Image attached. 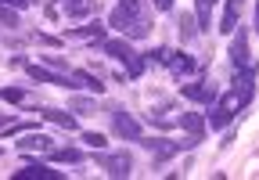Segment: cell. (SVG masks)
Instances as JSON below:
<instances>
[{
	"label": "cell",
	"mask_w": 259,
	"mask_h": 180,
	"mask_svg": "<svg viewBox=\"0 0 259 180\" xmlns=\"http://www.w3.org/2000/svg\"><path fill=\"white\" fill-rule=\"evenodd\" d=\"M238 76H234V83H231V90H223V94L209 105V115H205V126L209 130H227L234 123V119L252 105V98H255V65L248 62V65H241V69H234Z\"/></svg>",
	"instance_id": "1"
},
{
	"label": "cell",
	"mask_w": 259,
	"mask_h": 180,
	"mask_svg": "<svg viewBox=\"0 0 259 180\" xmlns=\"http://www.w3.org/2000/svg\"><path fill=\"white\" fill-rule=\"evenodd\" d=\"M108 25L119 29V33L130 36V40L151 36V15L144 8V0H119V4L112 8V15H108Z\"/></svg>",
	"instance_id": "2"
},
{
	"label": "cell",
	"mask_w": 259,
	"mask_h": 180,
	"mask_svg": "<svg viewBox=\"0 0 259 180\" xmlns=\"http://www.w3.org/2000/svg\"><path fill=\"white\" fill-rule=\"evenodd\" d=\"M97 47H101L108 58H115V62H122L130 69V79H141L144 69H148V58L134 51V43L130 40H97Z\"/></svg>",
	"instance_id": "3"
},
{
	"label": "cell",
	"mask_w": 259,
	"mask_h": 180,
	"mask_svg": "<svg viewBox=\"0 0 259 180\" xmlns=\"http://www.w3.org/2000/svg\"><path fill=\"white\" fill-rule=\"evenodd\" d=\"M112 133L119 137V141H141L144 133H141V123H137V119L134 115H130L126 108H119V105H112Z\"/></svg>",
	"instance_id": "4"
},
{
	"label": "cell",
	"mask_w": 259,
	"mask_h": 180,
	"mask_svg": "<svg viewBox=\"0 0 259 180\" xmlns=\"http://www.w3.org/2000/svg\"><path fill=\"white\" fill-rule=\"evenodd\" d=\"M94 11H97V0H54V4L47 8V15H51V18L65 15L69 22H76V18H87V15H94Z\"/></svg>",
	"instance_id": "5"
},
{
	"label": "cell",
	"mask_w": 259,
	"mask_h": 180,
	"mask_svg": "<svg viewBox=\"0 0 259 180\" xmlns=\"http://www.w3.org/2000/svg\"><path fill=\"white\" fill-rule=\"evenodd\" d=\"M184 98L187 101H198V105H212L216 101V83L209 76L194 79V83H184Z\"/></svg>",
	"instance_id": "6"
},
{
	"label": "cell",
	"mask_w": 259,
	"mask_h": 180,
	"mask_svg": "<svg viewBox=\"0 0 259 180\" xmlns=\"http://www.w3.org/2000/svg\"><path fill=\"white\" fill-rule=\"evenodd\" d=\"M97 166H101L108 176H130L134 173V159L130 152H115V155H97Z\"/></svg>",
	"instance_id": "7"
},
{
	"label": "cell",
	"mask_w": 259,
	"mask_h": 180,
	"mask_svg": "<svg viewBox=\"0 0 259 180\" xmlns=\"http://www.w3.org/2000/svg\"><path fill=\"white\" fill-rule=\"evenodd\" d=\"M248 62H252L248 33H245V29H234V33H231V65H234V69H241V65H248Z\"/></svg>",
	"instance_id": "8"
},
{
	"label": "cell",
	"mask_w": 259,
	"mask_h": 180,
	"mask_svg": "<svg viewBox=\"0 0 259 180\" xmlns=\"http://www.w3.org/2000/svg\"><path fill=\"white\" fill-rule=\"evenodd\" d=\"M141 144L148 148L158 162H162V159H173L180 148H187V141H166V137H162V141H158V137H141Z\"/></svg>",
	"instance_id": "9"
},
{
	"label": "cell",
	"mask_w": 259,
	"mask_h": 180,
	"mask_svg": "<svg viewBox=\"0 0 259 180\" xmlns=\"http://www.w3.org/2000/svg\"><path fill=\"white\" fill-rule=\"evenodd\" d=\"M162 65H166L177 79H187L194 69H198V65H194V58H191V54H184V51H166V62H162Z\"/></svg>",
	"instance_id": "10"
},
{
	"label": "cell",
	"mask_w": 259,
	"mask_h": 180,
	"mask_svg": "<svg viewBox=\"0 0 259 180\" xmlns=\"http://www.w3.org/2000/svg\"><path fill=\"white\" fill-rule=\"evenodd\" d=\"M177 126H184V130H187V148L202 144V141H205V130H209V126H205V119H202L198 112H187V115H180V123H177Z\"/></svg>",
	"instance_id": "11"
},
{
	"label": "cell",
	"mask_w": 259,
	"mask_h": 180,
	"mask_svg": "<svg viewBox=\"0 0 259 180\" xmlns=\"http://www.w3.org/2000/svg\"><path fill=\"white\" fill-rule=\"evenodd\" d=\"M69 90H94V94H105L101 76H94L87 69H69Z\"/></svg>",
	"instance_id": "12"
},
{
	"label": "cell",
	"mask_w": 259,
	"mask_h": 180,
	"mask_svg": "<svg viewBox=\"0 0 259 180\" xmlns=\"http://www.w3.org/2000/svg\"><path fill=\"white\" fill-rule=\"evenodd\" d=\"M15 176H18V180H61L65 173H61V169H51V166H44V162H32V159H29L22 169H15Z\"/></svg>",
	"instance_id": "13"
},
{
	"label": "cell",
	"mask_w": 259,
	"mask_h": 180,
	"mask_svg": "<svg viewBox=\"0 0 259 180\" xmlns=\"http://www.w3.org/2000/svg\"><path fill=\"white\" fill-rule=\"evenodd\" d=\"M241 11H245V0H227V8H223V18H220V33L223 36H231L234 29L241 25Z\"/></svg>",
	"instance_id": "14"
},
{
	"label": "cell",
	"mask_w": 259,
	"mask_h": 180,
	"mask_svg": "<svg viewBox=\"0 0 259 180\" xmlns=\"http://www.w3.org/2000/svg\"><path fill=\"white\" fill-rule=\"evenodd\" d=\"M15 148H18V152H40V155H47L51 148H54V141H51L47 133L25 130V137H22V141H15Z\"/></svg>",
	"instance_id": "15"
},
{
	"label": "cell",
	"mask_w": 259,
	"mask_h": 180,
	"mask_svg": "<svg viewBox=\"0 0 259 180\" xmlns=\"http://www.w3.org/2000/svg\"><path fill=\"white\" fill-rule=\"evenodd\" d=\"M173 112H177L173 101H162V105H155V108L148 112V119H151L155 126H177V123H180V115H173Z\"/></svg>",
	"instance_id": "16"
},
{
	"label": "cell",
	"mask_w": 259,
	"mask_h": 180,
	"mask_svg": "<svg viewBox=\"0 0 259 180\" xmlns=\"http://www.w3.org/2000/svg\"><path fill=\"white\" fill-rule=\"evenodd\" d=\"M65 36H69V40H105V25H101V22H90V25H72Z\"/></svg>",
	"instance_id": "17"
},
{
	"label": "cell",
	"mask_w": 259,
	"mask_h": 180,
	"mask_svg": "<svg viewBox=\"0 0 259 180\" xmlns=\"http://www.w3.org/2000/svg\"><path fill=\"white\" fill-rule=\"evenodd\" d=\"M40 115L47 119V123L61 126V130H76V126H79V123H76V115H72V112H61V108H40Z\"/></svg>",
	"instance_id": "18"
},
{
	"label": "cell",
	"mask_w": 259,
	"mask_h": 180,
	"mask_svg": "<svg viewBox=\"0 0 259 180\" xmlns=\"http://www.w3.org/2000/svg\"><path fill=\"white\" fill-rule=\"evenodd\" d=\"M212 4L216 0H194V22H198V33L212 29Z\"/></svg>",
	"instance_id": "19"
},
{
	"label": "cell",
	"mask_w": 259,
	"mask_h": 180,
	"mask_svg": "<svg viewBox=\"0 0 259 180\" xmlns=\"http://www.w3.org/2000/svg\"><path fill=\"white\" fill-rule=\"evenodd\" d=\"M47 159L51 162H61V166H79L83 162V152H79V148H51Z\"/></svg>",
	"instance_id": "20"
},
{
	"label": "cell",
	"mask_w": 259,
	"mask_h": 180,
	"mask_svg": "<svg viewBox=\"0 0 259 180\" xmlns=\"http://www.w3.org/2000/svg\"><path fill=\"white\" fill-rule=\"evenodd\" d=\"M177 25H180V40H194V36H198V22H194V15H180L177 18Z\"/></svg>",
	"instance_id": "21"
},
{
	"label": "cell",
	"mask_w": 259,
	"mask_h": 180,
	"mask_svg": "<svg viewBox=\"0 0 259 180\" xmlns=\"http://www.w3.org/2000/svg\"><path fill=\"white\" fill-rule=\"evenodd\" d=\"M72 108H76L79 115H97V112H101V105L90 101V98H72Z\"/></svg>",
	"instance_id": "22"
},
{
	"label": "cell",
	"mask_w": 259,
	"mask_h": 180,
	"mask_svg": "<svg viewBox=\"0 0 259 180\" xmlns=\"http://www.w3.org/2000/svg\"><path fill=\"white\" fill-rule=\"evenodd\" d=\"M0 22H4V25H18V8L0 4Z\"/></svg>",
	"instance_id": "23"
},
{
	"label": "cell",
	"mask_w": 259,
	"mask_h": 180,
	"mask_svg": "<svg viewBox=\"0 0 259 180\" xmlns=\"http://www.w3.org/2000/svg\"><path fill=\"white\" fill-rule=\"evenodd\" d=\"M0 98L11 101V105H18V101H25V90H18V86H4V90H0Z\"/></svg>",
	"instance_id": "24"
},
{
	"label": "cell",
	"mask_w": 259,
	"mask_h": 180,
	"mask_svg": "<svg viewBox=\"0 0 259 180\" xmlns=\"http://www.w3.org/2000/svg\"><path fill=\"white\" fill-rule=\"evenodd\" d=\"M83 141H87L90 148H97V152H101V148L108 144V137H105V133H83Z\"/></svg>",
	"instance_id": "25"
},
{
	"label": "cell",
	"mask_w": 259,
	"mask_h": 180,
	"mask_svg": "<svg viewBox=\"0 0 259 180\" xmlns=\"http://www.w3.org/2000/svg\"><path fill=\"white\" fill-rule=\"evenodd\" d=\"M44 62H47L54 72H69V62H61V58H54V54H44Z\"/></svg>",
	"instance_id": "26"
},
{
	"label": "cell",
	"mask_w": 259,
	"mask_h": 180,
	"mask_svg": "<svg viewBox=\"0 0 259 180\" xmlns=\"http://www.w3.org/2000/svg\"><path fill=\"white\" fill-rule=\"evenodd\" d=\"M151 4H155L158 11H173V0H151Z\"/></svg>",
	"instance_id": "27"
},
{
	"label": "cell",
	"mask_w": 259,
	"mask_h": 180,
	"mask_svg": "<svg viewBox=\"0 0 259 180\" xmlns=\"http://www.w3.org/2000/svg\"><path fill=\"white\" fill-rule=\"evenodd\" d=\"M0 4H11V8H29V0H0Z\"/></svg>",
	"instance_id": "28"
},
{
	"label": "cell",
	"mask_w": 259,
	"mask_h": 180,
	"mask_svg": "<svg viewBox=\"0 0 259 180\" xmlns=\"http://www.w3.org/2000/svg\"><path fill=\"white\" fill-rule=\"evenodd\" d=\"M255 33H259V4H255Z\"/></svg>",
	"instance_id": "29"
},
{
	"label": "cell",
	"mask_w": 259,
	"mask_h": 180,
	"mask_svg": "<svg viewBox=\"0 0 259 180\" xmlns=\"http://www.w3.org/2000/svg\"><path fill=\"white\" fill-rule=\"evenodd\" d=\"M29 4H36V0H29Z\"/></svg>",
	"instance_id": "30"
}]
</instances>
